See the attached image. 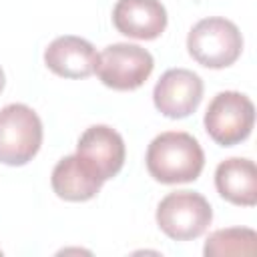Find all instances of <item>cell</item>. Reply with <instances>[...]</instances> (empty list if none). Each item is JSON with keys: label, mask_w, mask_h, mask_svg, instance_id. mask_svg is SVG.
<instances>
[{"label": "cell", "mask_w": 257, "mask_h": 257, "mask_svg": "<svg viewBox=\"0 0 257 257\" xmlns=\"http://www.w3.org/2000/svg\"><path fill=\"white\" fill-rule=\"evenodd\" d=\"M213 209L209 201L195 191H175L161 199L157 207L159 229L175 241L201 237L211 225Z\"/></svg>", "instance_id": "cell-4"}, {"label": "cell", "mask_w": 257, "mask_h": 257, "mask_svg": "<svg viewBox=\"0 0 257 257\" xmlns=\"http://www.w3.org/2000/svg\"><path fill=\"white\" fill-rule=\"evenodd\" d=\"M4 72H2V68H0V92H2V88H4Z\"/></svg>", "instance_id": "cell-14"}, {"label": "cell", "mask_w": 257, "mask_h": 257, "mask_svg": "<svg viewBox=\"0 0 257 257\" xmlns=\"http://www.w3.org/2000/svg\"><path fill=\"white\" fill-rule=\"evenodd\" d=\"M42 145V120L26 104L12 102L0 110V163L22 167Z\"/></svg>", "instance_id": "cell-3"}, {"label": "cell", "mask_w": 257, "mask_h": 257, "mask_svg": "<svg viewBox=\"0 0 257 257\" xmlns=\"http://www.w3.org/2000/svg\"><path fill=\"white\" fill-rule=\"evenodd\" d=\"M112 24L128 38L155 40L167 28V10L159 0H116Z\"/></svg>", "instance_id": "cell-9"}, {"label": "cell", "mask_w": 257, "mask_h": 257, "mask_svg": "<svg viewBox=\"0 0 257 257\" xmlns=\"http://www.w3.org/2000/svg\"><path fill=\"white\" fill-rule=\"evenodd\" d=\"M74 155L94 177L104 183L120 173L126 151L122 137L114 128L106 124H94L80 135Z\"/></svg>", "instance_id": "cell-7"}, {"label": "cell", "mask_w": 257, "mask_h": 257, "mask_svg": "<svg viewBox=\"0 0 257 257\" xmlns=\"http://www.w3.org/2000/svg\"><path fill=\"white\" fill-rule=\"evenodd\" d=\"M203 98V80L189 68H171L155 84L153 102L169 118H185L197 110Z\"/></svg>", "instance_id": "cell-8"}, {"label": "cell", "mask_w": 257, "mask_h": 257, "mask_svg": "<svg viewBox=\"0 0 257 257\" xmlns=\"http://www.w3.org/2000/svg\"><path fill=\"white\" fill-rule=\"evenodd\" d=\"M50 185H52V191L60 199L80 203V201H88V199L96 197V193L102 187V181L98 177H94L80 163V159L76 155H68V157L60 159L56 163V167L52 169Z\"/></svg>", "instance_id": "cell-12"}, {"label": "cell", "mask_w": 257, "mask_h": 257, "mask_svg": "<svg viewBox=\"0 0 257 257\" xmlns=\"http://www.w3.org/2000/svg\"><path fill=\"white\" fill-rule=\"evenodd\" d=\"M155 68L153 54L139 44H108L96 58L94 72L100 82L114 90H135L147 82Z\"/></svg>", "instance_id": "cell-6"}, {"label": "cell", "mask_w": 257, "mask_h": 257, "mask_svg": "<svg viewBox=\"0 0 257 257\" xmlns=\"http://www.w3.org/2000/svg\"><path fill=\"white\" fill-rule=\"evenodd\" d=\"M217 193L241 207H253L257 203V169L249 159L233 157L217 165L215 171Z\"/></svg>", "instance_id": "cell-11"}, {"label": "cell", "mask_w": 257, "mask_h": 257, "mask_svg": "<svg viewBox=\"0 0 257 257\" xmlns=\"http://www.w3.org/2000/svg\"><path fill=\"white\" fill-rule=\"evenodd\" d=\"M96 50L94 46L72 34H64L54 38L48 48L44 50V62L46 66L62 76V78H86L94 72L96 66Z\"/></svg>", "instance_id": "cell-10"}, {"label": "cell", "mask_w": 257, "mask_h": 257, "mask_svg": "<svg viewBox=\"0 0 257 257\" xmlns=\"http://www.w3.org/2000/svg\"><path fill=\"white\" fill-rule=\"evenodd\" d=\"M257 251V233L247 227H229L213 231L205 243L207 257L221 255H253Z\"/></svg>", "instance_id": "cell-13"}, {"label": "cell", "mask_w": 257, "mask_h": 257, "mask_svg": "<svg viewBox=\"0 0 257 257\" xmlns=\"http://www.w3.org/2000/svg\"><path fill=\"white\" fill-rule=\"evenodd\" d=\"M145 163L151 177L159 183H191L205 167V153L193 135L167 131L151 141Z\"/></svg>", "instance_id": "cell-1"}, {"label": "cell", "mask_w": 257, "mask_h": 257, "mask_svg": "<svg viewBox=\"0 0 257 257\" xmlns=\"http://www.w3.org/2000/svg\"><path fill=\"white\" fill-rule=\"evenodd\" d=\"M255 106L249 96L237 90H223L213 96L205 112V131L221 147H233L251 135Z\"/></svg>", "instance_id": "cell-5"}, {"label": "cell", "mask_w": 257, "mask_h": 257, "mask_svg": "<svg viewBox=\"0 0 257 257\" xmlns=\"http://www.w3.org/2000/svg\"><path fill=\"white\" fill-rule=\"evenodd\" d=\"M187 48L193 60L205 68L231 66L243 50V36L235 22L211 16L199 20L187 36Z\"/></svg>", "instance_id": "cell-2"}]
</instances>
